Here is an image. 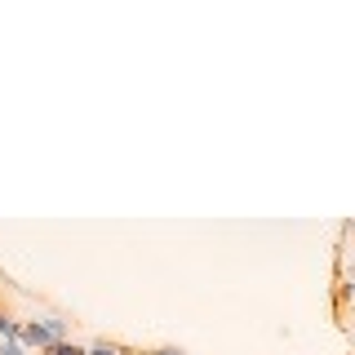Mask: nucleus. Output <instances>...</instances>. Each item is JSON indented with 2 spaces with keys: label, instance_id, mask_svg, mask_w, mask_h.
Returning a JSON list of instances; mask_svg holds the SVG:
<instances>
[{
  "label": "nucleus",
  "instance_id": "1",
  "mask_svg": "<svg viewBox=\"0 0 355 355\" xmlns=\"http://www.w3.org/2000/svg\"><path fill=\"white\" fill-rule=\"evenodd\" d=\"M58 342H67V320H58V315L27 320V324H22V347H36L44 355L49 347H58Z\"/></svg>",
  "mask_w": 355,
  "mask_h": 355
},
{
  "label": "nucleus",
  "instance_id": "2",
  "mask_svg": "<svg viewBox=\"0 0 355 355\" xmlns=\"http://www.w3.org/2000/svg\"><path fill=\"white\" fill-rule=\"evenodd\" d=\"M0 338H5V342H22V324H14L9 315H0Z\"/></svg>",
  "mask_w": 355,
  "mask_h": 355
},
{
  "label": "nucleus",
  "instance_id": "3",
  "mask_svg": "<svg viewBox=\"0 0 355 355\" xmlns=\"http://www.w3.org/2000/svg\"><path fill=\"white\" fill-rule=\"evenodd\" d=\"M44 355H89L85 347H76V342H58V347H49Z\"/></svg>",
  "mask_w": 355,
  "mask_h": 355
},
{
  "label": "nucleus",
  "instance_id": "4",
  "mask_svg": "<svg viewBox=\"0 0 355 355\" xmlns=\"http://www.w3.org/2000/svg\"><path fill=\"white\" fill-rule=\"evenodd\" d=\"M89 355H120V347H111V342H94Z\"/></svg>",
  "mask_w": 355,
  "mask_h": 355
},
{
  "label": "nucleus",
  "instance_id": "5",
  "mask_svg": "<svg viewBox=\"0 0 355 355\" xmlns=\"http://www.w3.org/2000/svg\"><path fill=\"white\" fill-rule=\"evenodd\" d=\"M0 355H27V351H22V342H0Z\"/></svg>",
  "mask_w": 355,
  "mask_h": 355
},
{
  "label": "nucleus",
  "instance_id": "6",
  "mask_svg": "<svg viewBox=\"0 0 355 355\" xmlns=\"http://www.w3.org/2000/svg\"><path fill=\"white\" fill-rule=\"evenodd\" d=\"M151 355H187L182 347H160V351H151Z\"/></svg>",
  "mask_w": 355,
  "mask_h": 355
},
{
  "label": "nucleus",
  "instance_id": "7",
  "mask_svg": "<svg viewBox=\"0 0 355 355\" xmlns=\"http://www.w3.org/2000/svg\"><path fill=\"white\" fill-rule=\"evenodd\" d=\"M351 231H355V222H351Z\"/></svg>",
  "mask_w": 355,
  "mask_h": 355
}]
</instances>
